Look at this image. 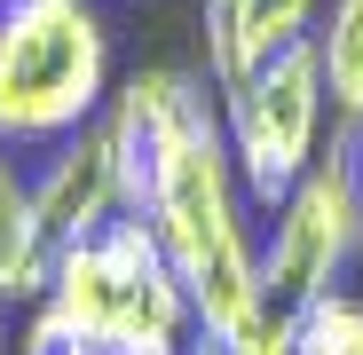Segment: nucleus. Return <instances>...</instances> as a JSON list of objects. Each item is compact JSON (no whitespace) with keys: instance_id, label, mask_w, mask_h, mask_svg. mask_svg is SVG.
Segmentation results:
<instances>
[{"instance_id":"nucleus-1","label":"nucleus","mask_w":363,"mask_h":355,"mask_svg":"<svg viewBox=\"0 0 363 355\" xmlns=\"http://www.w3.org/2000/svg\"><path fill=\"white\" fill-rule=\"evenodd\" d=\"M245 205L253 198H245V182H237L221 118L190 127L158 158L150 190H143V221L158 229L182 292H190L198 332H229L253 308H269V292H261V237H253Z\"/></svg>"},{"instance_id":"nucleus-2","label":"nucleus","mask_w":363,"mask_h":355,"mask_svg":"<svg viewBox=\"0 0 363 355\" xmlns=\"http://www.w3.org/2000/svg\"><path fill=\"white\" fill-rule=\"evenodd\" d=\"M111 24L95 0H0V150H55L111 111Z\"/></svg>"},{"instance_id":"nucleus-3","label":"nucleus","mask_w":363,"mask_h":355,"mask_svg":"<svg viewBox=\"0 0 363 355\" xmlns=\"http://www.w3.org/2000/svg\"><path fill=\"white\" fill-rule=\"evenodd\" d=\"M48 300L103 355H190V339H198V308L143 213H118L103 237L55 253Z\"/></svg>"},{"instance_id":"nucleus-4","label":"nucleus","mask_w":363,"mask_h":355,"mask_svg":"<svg viewBox=\"0 0 363 355\" xmlns=\"http://www.w3.org/2000/svg\"><path fill=\"white\" fill-rule=\"evenodd\" d=\"M324 118H332V95H324L308 40L269 55L245 87L221 95V135H229V158H237V182H245V198L261 213L324 158Z\"/></svg>"},{"instance_id":"nucleus-5","label":"nucleus","mask_w":363,"mask_h":355,"mask_svg":"<svg viewBox=\"0 0 363 355\" xmlns=\"http://www.w3.org/2000/svg\"><path fill=\"white\" fill-rule=\"evenodd\" d=\"M347 261H363V166H355V142L316 158L269 205L261 292H269V308H300L316 292H332L347 276Z\"/></svg>"},{"instance_id":"nucleus-6","label":"nucleus","mask_w":363,"mask_h":355,"mask_svg":"<svg viewBox=\"0 0 363 355\" xmlns=\"http://www.w3.org/2000/svg\"><path fill=\"white\" fill-rule=\"evenodd\" d=\"M206 118H221V111L206 103V87H198L190 72H166V64H150V72H127V79L111 87L103 127H111V150H118L127 213H143V190H150L158 158H166L182 135H190V127H206Z\"/></svg>"},{"instance_id":"nucleus-7","label":"nucleus","mask_w":363,"mask_h":355,"mask_svg":"<svg viewBox=\"0 0 363 355\" xmlns=\"http://www.w3.org/2000/svg\"><path fill=\"white\" fill-rule=\"evenodd\" d=\"M32 190V221L48 229V245H87L103 237L118 213H127V182H118V150H111V127H79L72 142H55L40 158V174H24Z\"/></svg>"},{"instance_id":"nucleus-8","label":"nucleus","mask_w":363,"mask_h":355,"mask_svg":"<svg viewBox=\"0 0 363 355\" xmlns=\"http://www.w3.org/2000/svg\"><path fill=\"white\" fill-rule=\"evenodd\" d=\"M316 72H324V95H332V118L347 135H363V0H324L316 16Z\"/></svg>"},{"instance_id":"nucleus-9","label":"nucleus","mask_w":363,"mask_h":355,"mask_svg":"<svg viewBox=\"0 0 363 355\" xmlns=\"http://www.w3.org/2000/svg\"><path fill=\"white\" fill-rule=\"evenodd\" d=\"M198 47H206V79L213 95L245 87L261 72V47H253V0H198Z\"/></svg>"},{"instance_id":"nucleus-10","label":"nucleus","mask_w":363,"mask_h":355,"mask_svg":"<svg viewBox=\"0 0 363 355\" xmlns=\"http://www.w3.org/2000/svg\"><path fill=\"white\" fill-rule=\"evenodd\" d=\"M292 355H363V292L332 284L292 308Z\"/></svg>"},{"instance_id":"nucleus-11","label":"nucleus","mask_w":363,"mask_h":355,"mask_svg":"<svg viewBox=\"0 0 363 355\" xmlns=\"http://www.w3.org/2000/svg\"><path fill=\"white\" fill-rule=\"evenodd\" d=\"M190 355H292V308H253L229 332H198Z\"/></svg>"},{"instance_id":"nucleus-12","label":"nucleus","mask_w":363,"mask_h":355,"mask_svg":"<svg viewBox=\"0 0 363 355\" xmlns=\"http://www.w3.org/2000/svg\"><path fill=\"white\" fill-rule=\"evenodd\" d=\"M316 16H324V0H253V47H261V64L300 40H316Z\"/></svg>"},{"instance_id":"nucleus-13","label":"nucleus","mask_w":363,"mask_h":355,"mask_svg":"<svg viewBox=\"0 0 363 355\" xmlns=\"http://www.w3.org/2000/svg\"><path fill=\"white\" fill-rule=\"evenodd\" d=\"M16 355H103V347L55 308V300H40V308L24 316V332H16Z\"/></svg>"},{"instance_id":"nucleus-14","label":"nucleus","mask_w":363,"mask_h":355,"mask_svg":"<svg viewBox=\"0 0 363 355\" xmlns=\"http://www.w3.org/2000/svg\"><path fill=\"white\" fill-rule=\"evenodd\" d=\"M24 198V174H16V150H0V205Z\"/></svg>"},{"instance_id":"nucleus-15","label":"nucleus","mask_w":363,"mask_h":355,"mask_svg":"<svg viewBox=\"0 0 363 355\" xmlns=\"http://www.w3.org/2000/svg\"><path fill=\"white\" fill-rule=\"evenodd\" d=\"M347 142H355V166H363V135H347Z\"/></svg>"}]
</instances>
